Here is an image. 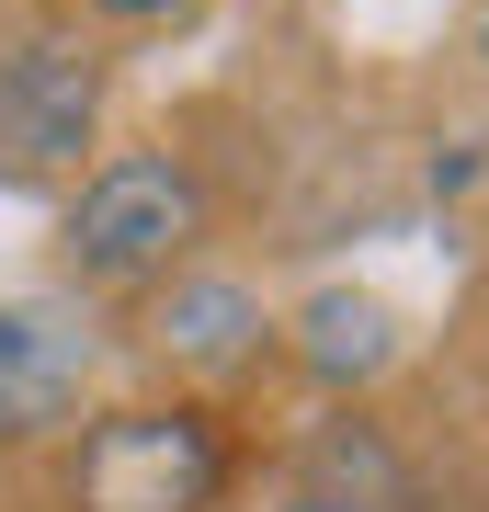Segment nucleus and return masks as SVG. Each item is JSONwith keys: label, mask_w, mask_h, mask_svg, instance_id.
<instances>
[{"label": "nucleus", "mask_w": 489, "mask_h": 512, "mask_svg": "<svg viewBox=\"0 0 489 512\" xmlns=\"http://www.w3.org/2000/svg\"><path fill=\"white\" fill-rule=\"evenodd\" d=\"M137 330H148V353L182 365V376H251L273 353V308L239 274H160Z\"/></svg>", "instance_id": "39448f33"}, {"label": "nucleus", "mask_w": 489, "mask_h": 512, "mask_svg": "<svg viewBox=\"0 0 489 512\" xmlns=\"http://www.w3.org/2000/svg\"><path fill=\"white\" fill-rule=\"evenodd\" d=\"M205 239V183L194 160H171V148H114V160L80 171L69 217H57V262H69V285L91 296H148L160 274H182Z\"/></svg>", "instance_id": "f257e3e1"}, {"label": "nucleus", "mask_w": 489, "mask_h": 512, "mask_svg": "<svg viewBox=\"0 0 489 512\" xmlns=\"http://www.w3.org/2000/svg\"><path fill=\"white\" fill-rule=\"evenodd\" d=\"M296 365L319 387H376L399 365V308L364 296V285H319L308 308H296Z\"/></svg>", "instance_id": "423d86ee"}, {"label": "nucleus", "mask_w": 489, "mask_h": 512, "mask_svg": "<svg viewBox=\"0 0 489 512\" xmlns=\"http://www.w3.org/2000/svg\"><path fill=\"white\" fill-rule=\"evenodd\" d=\"M103 126V46L80 23H23L0 35V183H57L80 171Z\"/></svg>", "instance_id": "7ed1b4c3"}, {"label": "nucleus", "mask_w": 489, "mask_h": 512, "mask_svg": "<svg viewBox=\"0 0 489 512\" xmlns=\"http://www.w3.org/2000/svg\"><path fill=\"white\" fill-rule=\"evenodd\" d=\"M478 80H489V12H478Z\"/></svg>", "instance_id": "1a4fd4ad"}, {"label": "nucleus", "mask_w": 489, "mask_h": 512, "mask_svg": "<svg viewBox=\"0 0 489 512\" xmlns=\"http://www.w3.org/2000/svg\"><path fill=\"white\" fill-rule=\"evenodd\" d=\"M91 387V330L69 308H35V296H0V444H46L80 421Z\"/></svg>", "instance_id": "20e7f679"}, {"label": "nucleus", "mask_w": 489, "mask_h": 512, "mask_svg": "<svg viewBox=\"0 0 489 512\" xmlns=\"http://www.w3.org/2000/svg\"><path fill=\"white\" fill-rule=\"evenodd\" d=\"M285 512H376V501H342V490H296Z\"/></svg>", "instance_id": "6e6552de"}, {"label": "nucleus", "mask_w": 489, "mask_h": 512, "mask_svg": "<svg viewBox=\"0 0 489 512\" xmlns=\"http://www.w3.org/2000/svg\"><path fill=\"white\" fill-rule=\"evenodd\" d=\"M91 23H114V35H171V23H194L205 0H80Z\"/></svg>", "instance_id": "0eeeda50"}, {"label": "nucleus", "mask_w": 489, "mask_h": 512, "mask_svg": "<svg viewBox=\"0 0 489 512\" xmlns=\"http://www.w3.org/2000/svg\"><path fill=\"white\" fill-rule=\"evenodd\" d=\"M228 467H239L228 456V421L205 399H137V410H103L69 444L57 501L69 512H217Z\"/></svg>", "instance_id": "f03ea898"}]
</instances>
